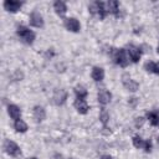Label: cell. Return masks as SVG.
Wrapping results in <instances>:
<instances>
[{
	"label": "cell",
	"mask_w": 159,
	"mask_h": 159,
	"mask_svg": "<svg viewBox=\"0 0 159 159\" xmlns=\"http://www.w3.org/2000/svg\"><path fill=\"white\" fill-rule=\"evenodd\" d=\"M75 94H76V98L86 99V97H87L88 92H87V89H86L83 86L78 84V86H76V87H75Z\"/></svg>",
	"instance_id": "cell-23"
},
{
	"label": "cell",
	"mask_w": 159,
	"mask_h": 159,
	"mask_svg": "<svg viewBox=\"0 0 159 159\" xmlns=\"http://www.w3.org/2000/svg\"><path fill=\"white\" fill-rule=\"evenodd\" d=\"M7 113H9L10 118L14 120H17L21 118V109L16 104H9L7 106Z\"/></svg>",
	"instance_id": "cell-16"
},
{
	"label": "cell",
	"mask_w": 159,
	"mask_h": 159,
	"mask_svg": "<svg viewBox=\"0 0 159 159\" xmlns=\"http://www.w3.org/2000/svg\"><path fill=\"white\" fill-rule=\"evenodd\" d=\"M2 5H4V9L7 12H17L21 9L22 2L16 1V0H5Z\"/></svg>",
	"instance_id": "cell-12"
},
{
	"label": "cell",
	"mask_w": 159,
	"mask_h": 159,
	"mask_svg": "<svg viewBox=\"0 0 159 159\" xmlns=\"http://www.w3.org/2000/svg\"><path fill=\"white\" fill-rule=\"evenodd\" d=\"M133 145L137 148V149H144L145 153H150L152 152V142L150 140H144L142 137L139 135H134L133 139Z\"/></svg>",
	"instance_id": "cell-5"
},
{
	"label": "cell",
	"mask_w": 159,
	"mask_h": 159,
	"mask_svg": "<svg viewBox=\"0 0 159 159\" xmlns=\"http://www.w3.org/2000/svg\"><path fill=\"white\" fill-rule=\"evenodd\" d=\"M147 119L149 120V123L154 127H159V111L158 109H153L150 112L147 113Z\"/></svg>",
	"instance_id": "cell-18"
},
{
	"label": "cell",
	"mask_w": 159,
	"mask_h": 159,
	"mask_svg": "<svg viewBox=\"0 0 159 159\" xmlns=\"http://www.w3.org/2000/svg\"><path fill=\"white\" fill-rule=\"evenodd\" d=\"M67 99V92L63 89V88H60V89H56L55 93H53V97H52V101L56 106H62L65 104Z\"/></svg>",
	"instance_id": "cell-10"
},
{
	"label": "cell",
	"mask_w": 159,
	"mask_h": 159,
	"mask_svg": "<svg viewBox=\"0 0 159 159\" xmlns=\"http://www.w3.org/2000/svg\"><path fill=\"white\" fill-rule=\"evenodd\" d=\"M125 50H127V53H128L129 60H130L133 63H137V62L140 60V56H142V50H140V47H138V46L130 43V45L127 46Z\"/></svg>",
	"instance_id": "cell-6"
},
{
	"label": "cell",
	"mask_w": 159,
	"mask_h": 159,
	"mask_svg": "<svg viewBox=\"0 0 159 159\" xmlns=\"http://www.w3.org/2000/svg\"><path fill=\"white\" fill-rule=\"evenodd\" d=\"M157 52L159 53V45H158V48H157Z\"/></svg>",
	"instance_id": "cell-28"
},
{
	"label": "cell",
	"mask_w": 159,
	"mask_h": 159,
	"mask_svg": "<svg viewBox=\"0 0 159 159\" xmlns=\"http://www.w3.org/2000/svg\"><path fill=\"white\" fill-rule=\"evenodd\" d=\"M63 25H65V27H66L68 31H71V32H78L80 29H81L80 21H78L76 17H67V19H65Z\"/></svg>",
	"instance_id": "cell-9"
},
{
	"label": "cell",
	"mask_w": 159,
	"mask_h": 159,
	"mask_svg": "<svg viewBox=\"0 0 159 159\" xmlns=\"http://www.w3.org/2000/svg\"><path fill=\"white\" fill-rule=\"evenodd\" d=\"M29 159H37L36 157H31V158H29Z\"/></svg>",
	"instance_id": "cell-27"
},
{
	"label": "cell",
	"mask_w": 159,
	"mask_h": 159,
	"mask_svg": "<svg viewBox=\"0 0 159 159\" xmlns=\"http://www.w3.org/2000/svg\"><path fill=\"white\" fill-rule=\"evenodd\" d=\"M29 21H30V25L34 27H37V29L43 27V17L39 11H32L30 14Z\"/></svg>",
	"instance_id": "cell-8"
},
{
	"label": "cell",
	"mask_w": 159,
	"mask_h": 159,
	"mask_svg": "<svg viewBox=\"0 0 159 159\" xmlns=\"http://www.w3.org/2000/svg\"><path fill=\"white\" fill-rule=\"evenodd\" d=\"M88 11L92 15H97L101 20H103L106 17V15L108 14L107 11V4L103 1H93L88 5Z\"/></svg>",
	"instance_id": "cell-3"
},
{
	"label": "cell",
	"mask_w": 159,
	"mask_h": 159,
	"mask_svg": "<svg viewBox=\"0 0 159 159\" xmlns=\"http://www.w3.org/2000/svg\"><path fill=\"white\" fill-rule=\"evenodd\" d=\"M107 11L108 14L114 15L116 17L120 16V10H119V2L117 0H109L107 2Z\"/></svg>",
	"instance_id": "cell-14"
},
{
	"label": "cell",
	"mask_w": 159,
	"mask_h": 159,
	"mask_svg": "<svg viewBox=\"0 0 159 159\" xmlns=\"http://www.w3.org/2000/svg\"><path fill=\"white\" fill-rule=\"evenodd\" d=\"M97 99H98V103L101 106H106L111 102L112 99V93L109 91H107L106 88H101L97 93Z\"/></svg>",
	"instance_id": "cell-11"
},
{
	"label": "cell",
	"mask_w": 159,
	"mask_h": 159,
	"mask_svg": "<svg viewBox=\"0 0 159 159\" xmlns=\"http://www.w3.org/2000/svg\"><path fill=\"white\" fill-rule=\"evenodd\" d=\"M32 116H34V119L37 123H40V122L45 120V118H46V111L41 106H35L34 109H32Z\"/></svg>",
	"instance_id": "cell-15"
},
{
	"label": "cell",
	"mask_w": 159,
	"mask_h": 159,
	"mask_svg": "<svg viewBox=\"0 0 159 159\" xmlns=\"http://www.w3.org/2000/svg\"><path fill=\"white\" fill-rule=\"evenodd\" d=\"M16 35L26 45H32L35 39H36V34L32 30H30L29 27L24 26V25H19L16 27Z\"/></svg>",
	"instance_id": "cell-1"
},
{
	"label": "cell",
	"mask_w": 159,
	"mask_h": 159,
	"mask_svg": "<svg viewBox=\"0 0 159 159\" xmlns=\"http://www.w3.org/2000/svg\"><path fill=\"white\" fill-rule=\"evenodd\" d=\"M99 120H101V123L103 124V129H107V123H108V120H109V114H108V112L106 111L104 107L101 108V112H99Z\"/></svg>",
	"instance_id": "cell-22"
},
{
	"label": "cell",
	"mask_w": 159,
	"mask_h": 159,
	"mask_svg": "<svg viewBox=\"0 0 159 159\" xmlns=\"http://www.w3.org/2000/svg\"><path fill=\"white\" fill-rule=\"evenodd\" d=\"M157 142H158V144H159V137H158V138H157Z\"/></svg>",
	"instance_id": "cell-29"
},
{
	"label": "cell",
	"mask_w": 159,
	"mask_h": 159,
	"mask_svg": "<svg viewBox=\"0 0 159 159\" xmlns=\"http://www.w3.org/2000/svg\"><path fill=\"white\" fill-rule=\"evenodd\" d=\"M144 68L147 72H150V73H155V75H159V62H153V61H148L145 62L144 65Z\"/></svg>",
	"instance_id": "cell-20"
},
{
	"label": "cell",
	"mask_w": 159,
	"mask_h": 159,
	"mask_svg": "<svg viewBox=\"0 0 159 159\" xmlns=\"http://www.w3.org/2000/svg\"><path fill=\"white\" fill-rule=\"evenodd\" d=\"M143 122H144V118H143V117H137V118H135V127H137V128H138V127H142Z\"/></svg>",
	"instance_id": "cell-25"
},
{
	"label": "cell",
	"mask_w": 159,
	"mask_h": 159,
	"mask_svg": "<svg viewBox=\"0 0 159 159\" xmlns=\"http://www.w3.org/2000/svg\"><path fill=\"white\" fill-rule=\"evenodd\" d=\"M53 10L58 16H63L67 12V5L63 1H55L53 2Z\"/></svg>",
	"instance_id": "cell-19"
},
{
	"label": "cell",
	"mask_w": 159,
	"mask_h": 159,
	"mask_svg": "<svg viewBox=\"0 0 159 159\" xmlns=\"http://www.w3.org/2000/svg\"><path fill=\"white\" fill-rule=\"evenodd\" d=\"M111 56L113 58V62L120 67H127L129 63V57L127 53V50L120 47V48H113L111 52Z\"/></svg>",
	"instance_id": "cell-2"
},
{
	"label": "cell",
	"mask_w": 159,
	"mask_h": 159,
	"mask_svg": "<svg viewBox=\"0 0 159 159\" xmlns=\"http://www.w3.org/2000/svg\"><path fill=\"white\" fill-rule=\"evenodd\" d=\"M137 103H138V99H137L135 97H132V98H129V101H128V104H129L132 108H134Z\"/></svg>",
	"instance_id": "cell-24"
},
{
	"label": "cell",
	"mask_w": 159,
	"mask_h": 159,
	"mask_svg": "<svg viewBox=\"0 0 159 159\" xmlns=\"http://www.w3.org/2000/svg\"><path fill=\"white\" fill-rule=\"evenodd\" d=\"M101 159H112V157H111V155L104 154V155H102V157H101Z\"/></svg>",
	"instance_id": "cell-26"
},
{
	"label": "cell",
	"mask_w": 159,
	"mask_h": 159,
	"mask_svg": "<svg viewBox=\"0 0 159 159\" xmlns=\"http://www.w3.org/2000/svg\"><path fill=\"white\" fill-rule=\"evenodd\" d=\"M122 84L125 87V89H128V91H130V92H135V91H138V88H139L138 82H135V81L129 76V73H123V75H122Z\"/></svg>",
	"instance_id": "cell-7"
},
{
	"label": "cell",
	"mask_w": 159,
	"mask_h": 159,
	"mask_svg": "<svg viewBox=\"0 0 159 159\" xmlns=\"http://www.w3.org/2000/svg\"><path fill=\"white\" fill-rule=\"evenodd\" d=\"M91 77H92L93 81H96V82H101V81L104 78V70H103L102 67L94 66V67L92 68Z\"/></svg>",
	"instance_id": "cell-17"
},
{
	"label": "cell",
	"mask_w": 159,
	"mask_h": 159,
	"mask_svg": "<svg viewBox=\"0 0 159 159\" xmlns=\"http://www.w3.org/2000/svg\"><path fill=\"white\" fill-rule=\"evenodd\" d=\"M14 128H15V130H16L17 133H25V132H27V129H29L27 124H26L21 118L17 119V120H14Z\"/></svg>",
	"instance_id": "cell-21"
},
{
	"label": "cell",
	"mask_w": 159,
	"mask_h": 159,
	"mask_svg": "<svg viewBox=\"0 0 159 159\" xmlns=\"http://www.w3.org/2000/svg\"><path fill=\"white\" fill-rule=\"evenodd\" d=\"M73 106L77 109V112L81 113V114H86L89 109L88 103L86 102V99H82V98H76L75 102H73Z\"/></svg>",
	"instance_id": "cell-13"
},
{
	"label": "cell",
	"mask_w": 159,
	"mask_h": 159,
	"mask_svg": "<svg viewBox=\"0 0 159 159\" xmlns=\"http://www.w3.org/2000/svg\"><path fill=\"white\" fill-rule=\"evenodd\" d=\"M4 150H5L10 157H14V158H16V157H19V155L21 154L20 147H19L15 142H12V140H10V139H6V140L4 142Z\"/></svg>",
	"instance_id": "cell-4"
}]
</instances>
